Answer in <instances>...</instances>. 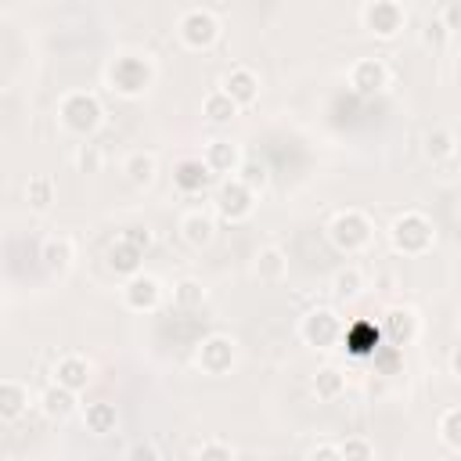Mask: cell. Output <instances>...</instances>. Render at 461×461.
<instances>
[{
  "label": "cell",
  "mask_w": 461,
  "mask_h": 461,
  "mask_svg": "<svg viewBox=\"0 0 461 461\" xmlns=\"http://www.w3.org/2000/svg\"><path fill=\"white\" fill-rule=\"evenodd\" d=\"M191 457H234V447H227V443H194Z\"/></svg>",
  "instance_id": "36"
},
{
  "label": "cell",
  "mask_w": 461,
  "mask_h": 461,
  "mask_svg": "<svg viewBox=\"0 0 461 461\" xmlns=\"http://www.w3.org/2000/svg\"><path fill=\"white\" fill-rule=\"evenodd\" d=\"M54 382H61V385H68V389H86V382H90V364L83 360V357H76V353H68V357H61L58 360V367H54Z\"/></svg>",
  "instance_id": "18"
},
{
  "label": "cell",
  "mask_w": 461,
  "mask_h": 461,
  "mask_svg": "<svg viewBox=\"0 0 461 461\" xmlns=\"http://www.w3.org/2000/svg\"><path fill=\"white\" fill-rule=\"evenodd\" d=\"M339 339L346 342V349H349L353 357H375V353L382 349V331H378L371 321L342 324V335H339Z\"/></svg>",
  "instance_id": "10"
},
{
  "label": "cell",
  "mask_w": 461,
  "mask_h": 461,
  "mask_svg": "<svg viewBox=\"0 0 461 461\" xmlns=\"http://www.w3.org/2000/svg\"><path fill=\"white\" fill-rule=\"evenodd\" d=\"M122 173H126L130 184L148 187V184L155 180V155H151V151H133V155L122 162Z\"/></svg>",
  "instance_id": "22"
},
{
  "label": "cell",
  "mask_w": 461,
  "mask_h": 461,
  "mask_svg": "<svg viewBox=\"0 0 461 461\" xmlns=\"http://www.w3.org/2000/svg\"><path fill=\"white\" fill-rule=\"evenodd\" d=\"M140 256H144L140 249H133L130 241L119 238V241L108 249V267H112L115 274H137V270H140Z\"/></svg>",
  "instance_id": "24"
},
{
  "label": "cell",
  "mask_w": 461,
  "mask_h": 461,
  "mask_svg": "<svg viewBox=\"0 0 461 461\" xmlns=\"http://www.w3.org/2000/svg\"><path fill=\"white\" fill-rule=\"evenodd\" d=\"M328 238L339 252H360L367 241H371V220L360 212V209H342L331 227H328Z\"/></svg>",
  "instance_id": "1"
},
{
  "label": "cell",
  "mask_w": 461,
  "mask_h": 461,
  "mask_svg": "<svg viewBox=\"0 0 461 461\" xmlns=\"http://www.w3.org/2000/svg\"><path fill=\"white\" fill-rule=\"evenodd\" d=\"M86 429L94 436H108L115 429V407L112 403H90L86 407Z\"/></svg>",
  "instance_id": "30"
},
{
  "label": "cell",
  "mask_w": 461,
  "mask_h": 461,
  "mask_svg": "<svg viewBox=\"0 0 461 461\" xmlns=\"http://www.w3.org/2000/svg\"><path fill=\"white\" fill-rule=\"evenodd\" d=\"M252 205H256V191H252L249 184H241L238 176H230V180L220 187V194H216V209H220L227 220H245V216L252 212Z\"/></svg>",
  "instance_id": "8"
},
{
  "label": "cell",
  "mask_w": 461,
  "mask_h": 461,
  "mask_svg": "<svg viewBox=\"0 0 461 461\" xmlns=\"http://www.w3.org/2000/svg\"><path fill=\"white\" fill-rule=\"evenodd\" d=\"M234 364V339L227 335H209L198 342V367L209 375H223Z\"/></svg>",
  "instance_id": "9"
},
{
  "label": "cell",
  "mask_w": 461,
  "mask_h": 461,
  "mask_svg": "<svg viewBox=\"0 0 461 461\" xmlns=\"http://www.w3.org/2000/svg\"><path fill=\"white\" fill-rule=\"evenodd\" d=\"M238 180L249 184L252 191H259V187L267 184V166H263L259 158H241V166H238Z\"/></svg>",
  "instance_id": "33"
},
{
  "label": "cell",
  "mask_w": 461,
  "mask_h": 461,
  "mask_svg": "<svg viewBox=\"0 0 461 461\" xmlns=\"http://www.w3.org/2000/svg\"><path fill=\"white\" fill-rule=\"evenodd\" d=\"M223 94H227L234 104H252V101L259 97V79H256V72L245 68V65L230 68V72L223 76Z\"/></svg>",
  "instance_id": "13"
},
{
  "label": "cell",
  "mask_w": 461,
  "mask_h": 461,
  "mask_svg": "<svg viewBox=\"0 0 461 461\" xmlns=\"http://www.w3.org/2000/svg\"><path fill=\"white\" fill-rule=\"evenodd\" d=\"M173 303H176V310H198V306L205 303L202 281H194V277L176 281V285H173Z\"/></svg>",
  "instance_id": "26"
},
{
  "label": "cell",
  "mask_w": 461,
  "mask_h": 461,
  "mask_svg": "<svg viewBox=\"0 0 461 461\" xmlns=\"http://www.w3.org/2000/svg\"><path fill=\"white\" fill-rule=\"evenodd\" d=\"M425 155H429L432 162L454 166V158H457V137H454L450 130H432V133L425 137Z\"/></svg>",
  "instance_id": "21"
},
{
  "label": "cell",
  "mask_w": 461,
  "mask_h": 461,
  "mask_svg": "<svg viewBox=\"0 0 461 461\" xmlns=\"http://www.w3.org/2000/svg\"><path fill=\"white\" fill-rule=\"evenodd\" d=\"M454 32L443 25V18H429L425 22V32H421V40H425V47H432V50H439L447 40H450Z\"/></svg>",
  "instance_id": "35"
},
{
  "label": "cell",
  "mask_w": 461,
  "mask_h": 461,
  "mask_svg": "<svg viewBox=\"0 0 461 461\" xmlns=\"http://www.w3.org/2000/svg\"><path fill=\"white\" fill-rule=\"evenodd\" d=\"M385 331H389V339H393L396 346H403L407 339H414L418 321H414V313H411V310H393V313H389V321H385Z\"/></svg>",
  "instance_id": "28"
},
{
  "label": "cell",
  "mask_w": 461,
  "mask_h": 461,
  "mask_svg": "<svg viewBox=\"0 0 461 461\" xmlns=\"http://www.w3.org/2000/svg\"><path fill=\"white\" fill-rule=\"evenodd\" d=\"M158 299H162V285H158V277H151V274H133L130 277V285L122 288V303L130 306V310H155L158 306Z\"/></svg>",
  "instance_id": "11"
},
{
  "label": "cell",
  "mask_w": 461,
  "mask_h": 461,
  "mask_svg": "<svg viewBox=\"0 0 461 461\" xmlns=\"http://www.w3.org/2000/svg\"><path fill=\"white\" fill-rule=\"evenodd\" d=\"M299 331H303V339L310 342V346H321V349H328L331 342H339V335H342V321L335 317V310H310L306 317H303V324H299Z\"/></svg>",
  "instance_id": "5"
},
{
  "label": "cell",
  "mask_w": 461,
  "mask_h": 461,
  "mask_svg": "<svg viewBox=\"0 0 461 461\" xmlns=\"http://www.w3.org/2000/svg\"><path fill=\"white\" fill-rule=\"evenodd\" d=\"M432 223L421 216V212H403V216H396V223H393V245H396V252H403V256H418V252H425L429 245H432Z\"/></svg>",
  "instance_id": "2"
},
{
  "label": "cell",
  "mask_w": 461,
  "mask_h": 461,
  "mask_svg": "<svg viewBox=\"0 0 461 461\" xmlns=\"http://www.w3.org/2000/svg\"><path fill=\"white\" fill-rule=\"evenodd\" d=\"M202 162L209 166V173H238V166H241V151H238V144H234V140L216 137V140H209V144H205Z\"/></svg>",
  "instance_id": "14"
},
{
  "label": "cell",
  "mask_w": 461,
  "mask_h": 461,
  "mask_svg": "<svg viewBox=\"0 0 461 461\" xmlns=\"http://www.w3.org/2000/svg\"><path fill=\"white\" fill-rule=\"evenodd\" d=\"M173 184H176L180 191L194 194V191H202V187L209 184V166H205L202 158H184V162L176 166V173H173Z\"/></svg>",
  "instance_id": "20"
},
{
  "label": "cell",
  "mask_w": 461,
  "mask_h": 461,
  "mask_svg": "<svg viewBox=\"0 0 461 461\" xmlns=\"http://www.w3.org/2000/svg\"><path fill=\"white\" fill-rule=\"evenodd\" d=\"M310 457H313V461H317V457H339V447H313Z\"/></svg>",
  "instance_id": "40"
},
{
  "label": "cell",
  "mask_w": 461,
  "mask_h": 461,
  "mask_svg": "<svg viewBox=\"0 0 461 461\" xmlns=\"http://www.w3.org/2000/svg\"><path fill=\"white\" fill-rule=\"evenodd\" d=\"M130 457H151V461H155V457H162V450L151 447V443H133V447H130Z\"/></svg>",
  "instance_id": "39"
},
{
  "label": "cell",
  "mask_w": 461,
  "mask_h": 461,
  "mask_svg": "<svg viewBox=\"0 0 461 461\" xmlns=\"http://www.w3.org/2000/svg\"><path fill=\"white\" fill-rule=\"evenodd\" d=\"M457 425H461V407H447L443 418H439V439L454 454H461V432H457Z\"/></svg>",
  "instance_id": "31"
},
{
  "label": "cell",
  "mask_w": 461,
  "mask_h": 461,
  "mask_svg": "<svg viewBox=\"0 0 461 461\" xmlns=\"http://www.w3.org/2000/svg\"><path fill=\"white\" fill-rule=\"evenodd\" d=\"M76 166H79L83 173H94V169L101 166V151H97L94 144H83V148H79V155H76Z\"/></svg>",
  "instance_id": "37"
},
{
  "label": "cell",
  "mask_w": 461,
  "mask_h": 461,
  "mask_svg": "<svg viewBox=\"0 0 461 461\" xmlns=\"http://www.w3.org/2000/svg\"><path fill=\"white\" fill-rule=\"evenodd\" d=\"M40 407H43V414H47V418H68V414L76 411V389H68V385L54 382V385H47V389H43Z\"/></svg>",
  "instance_id": "17"
},
{
  "label": "cell",
  "mask_w": 461,
  "mask_h": 461,
  "mask_svg": "<svg viewBox=\"0 0 461 461\" xmlns=\"http://www.w3.org/2000/svg\"><path fill=\"white\" fill-rule=\"evenodd\" d=\"M339 457H346V461H367V457H375V447L367 439H360V436H349V439L339 443Z\"/></svg>",
  "instance_id": "34"
},
{
  "label": "cell",
  "mask_w": 461,
  "mask_h": 461,
  "mask_svg": "<svg viewBox=\"0 0 461 461\" xmlns=\"http://www.w3.org/2000/svg\"><path fill=\"white\" fill-rule=\"evenodd\" d=\"M349 86H353L357 94H364V97L382 94V90L389 86V65H385L382 58H360V61H353V68H349Z\"/></svg>",
  "instance_id": "6"
},
{
  "label": "cell",
  "mask_w": 461,
  "mask_h": 461,
  "mask_svg": "<svg viewBox=\"0 0 461 461\" xmlns=\"http://www.w3.org/2000/svg\"><path fill=\"white\" fill-rule=\"evenodd\" d=\"M148 79H151V68H148L140 58H119V61L112 65V83H115V90H122V94H140V90L148 86Z\"/></svg>",
  "instance_id": "12"
},
{
  "label": "cell",
  "mask_w": 461,
  "mask_h": 461,
  "mask_svg": "<svg viewBox=\"0 0 461 461\" xmlns=\"http://www.w3.org/2000/svg\"><path fill=\"white\" fill-rule=\"evenodd\" d=\"M342 389H346L342 371H335V367H321V371L313 375V393H317V400H339Z\"/></svg>",
  "instance_id": "27"
},
{
  "label": "cell",
  "mask_w": 461,
  "mask_h": 461,
  "mask_svg": "<svg viewBox=\"0 0 461 461\" xmlns=\"http://www.w3.org/2000/svg\"><path fill=\"white\" fill-rule=\"evenodd\" d=\"M364 25L375 32V36H396L403 29V7L396 0H371L364 7Z\"/></svg>",
  "instance_id": "7"
},
{
  "label": "cell",
  "mask_w": 461,
  "mask_h": 461,
  "mask_svg": "<svg viewBox=\"0 0 461 461\" xmlns=\"http://www.w3.org/2000/svg\"><path fill=\"white\" fill-rule=\"evenodd\" d=\"M180 234H184V241H187L191 249H205V245L216 238V223H212V216H205V212H187V216L180 220Z\"/></svg>",
  "instance_id": "16"
},
{
  "label": "cell",
  "mask_w": 461,
  "mask_h": 461,
  "mask_svg": "<svg viewBox=\"0 0 461 461\" xmlns=\"http://www.w3.org/2000/svg\"><path fill=\"white\" fill-rule=\"evenodd\" d=\"M72 256H76V249H72L68 238H47L43 249H40V259H43L47 270H65L72 263Z\"/></svg>",
  "instance_id": "23"
},
{
  "label": "cell",
  "mask_w": 461,
  "mask_h": 461,
  "mask_svg": "<svg viewBox=\"0 0 461 461\" xmlns=\"http://www.w3.org/2000/svg\"><path fill=\"white\" fill-rule=\"evenodd\" d=\"M256 277L267 281V285H277L288 277V256L277 249V245H267L256 252Z\"/></svg>",
  "instance_id": "15"
},
{
  "label": "cell",
  "mask_w": 461,
  "mask_h": 461,
  "mask_svg": "<svg viewBox=\"0 0 461 461\" xmlns=\"http://www.w3.org/2000/svg\"><path fill=\"white\" fill-rule=\"evenodd\" d=\"M58 112H61V122H65L68 130H76V133H94L97 122H101V104H97V97L86 94V90L65 94Z\"/></svg>",
  "instance_id": "3"
},
{
  "label": "cell",
  "mask_w": 461,
  "mask_h": 461,
  "mask_svg": "<svg viewBox=\"0 0 461 461\" xmlns=\"http://www.w3.org/2000/svg\"><path fill=\"white\" fill-rule=\"evenodd\" d=\"M25 407H29V393H25V385L4 378V382H0V418H4V421H14V418L25 414Z\"/></svg>",
  "instance_id": "19"
},
{
  "label": "cell",
  "mask_w": 461,
  "mask_h": 461,
  "mask_svg": "<svg viewBox=\"0 0 461 461\" xmlns=\"http://www.w3.org/2000/svg\"><path fill=\"white\" fill-rule=\"evenodd\" d=\"M180 40H184L191 50L212 47V43L220 40V22H216V14H212V11H202V7L187 11V14L180 18Z\"/></svg>",
  "instance_id": "4"
},
{
  "label": "cell",
  "mask_w": 461,
  "mask_h": 461,
  "mask_svg": "<svg viewBox=\"0 0 461 461\" xmlns=\"http://www.w3.org/2000/svg\"><path fill=\"white\" fill-rule=\"evenodd\" d=\"M202 112H205V119H209V122H216V126H220V122H230V119L238 115V104H234L223 90H212V94L202 101Z\"/></svg>",
  "instance_id": "25"
},
{
  "label": "cell",
  "mask_w": 461,
  "mask_h": 461,
  "mask_svg": "<svg viewBox=\"0 0 461 461\" xmlns=\"http://www.w3.org/2000/svg\"><path fill=\"white\" fill-rule=\"evenodd\" d=\"M360 288H364V277H360L357 267H342V270H335V277H331V292H335L339 299H357Z\"/></svg>",
  "instance_id": "29"
},
{
  "label": "cell",
  "mask_w": 461,
  "mask_h": 461,
  "mask_svg": "<svg viewBox=\"0 0 461 461\" xmlns=\"http://www.w3.org/2000/svg\"><path fill=\"white\" fill-rule=\"evenodd\" d=\"M122 241H130L133 249L144 252V249L151 245V230H148V227H126V230H122Z\"/></svg>",
  "instance_id": "38"
},
{
  "label": "cell",
  "mask_w": 461,
  "mask_h": 461,
  "mask_svg": "<svg viewBox=\"0 0 461 461\" xmlns=\"http://www.w3.org/2000/svg\"><path fill=\"white\" fill-rule=\"evenodd\" d=\"M25 198H29V205H32V209H47V205L54 202V180H50L47 173L32 176V180H29V187H25Z\"/></svg>",
  "instance_id": "32"
}]
</instances>
